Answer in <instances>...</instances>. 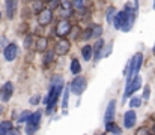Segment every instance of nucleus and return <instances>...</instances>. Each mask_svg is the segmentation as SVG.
I'll use <instances>...</instances> for the list:
<instances>
[{
    "instance_id": "10",
    "label": "nucleus",
    "mask_w": 155,
    "mask_h": 135,
    "mask_svg": "<svg viewBox=\"0 0 155 135\" xmlns=\"http://www.w3.org/2000/svg\"><path fill=\"white\" fill-rule=\"evenodd\" d=\"M12 93H14V86H12V83H11V81L5 83L3 87H2V92H0V98H2V101H3V102H8V101L11 99Z\"/></svg>"
},
{
    "instance_id": "38",
    "label": "nucleus",
    "mask_w": 155,
    "mask_h": 135,
    "mask_svg": "<svg viewBox=\"0 0 155 135\" xmlns=\"http://www.w3.org/2000/svg\"><path fill=\"white\" fill-rule=\"evenodd\" d=\"M8 135H20V131H18V129H12Z\"/></svg>"
},
{
    "instance_id": "16",
    "label": "nucleus",
    "mask_w": 155,
    "mask_h": 135,
    "mask_svg": "<svg viewBox=\"0 0 155 135\" xmlns=\"http://www.w3.org/2000/svg\"><path fill=\"white\" fill-rule=\"evenodd\" d=\"M47 47H48V39L47 38H38L36 39V45H35V48H36V51H39V53H42V51H45L47 50Z\"/></svg>"
},
{
    "instance_id": "26",
    "label": "nucleus",
    "mask_w": 155,
    "mask_h": 135,
    "mask_svg": "<svg viewBox=\"0 0 155 135\" xmlns=\"http://www.w3.org/2000/svg\"><path fill=\"white\" fill-rule=\"evenodd\" d=\"M53 60H54V53L53 51H47L45 56H44V65H50Z\"/></svg>"
},
{
    "instance_id": "20",
    "label": "nucleus",
    "mask_w": 155,
    "mask_h": 135,
    "mask_svg": "<svg viewBox=\"0 0 155 135\" xmlns=\"http://www.w3.org/2000/svg\"><path fill=\"white\" fill-rule=\"evenodd\" d=\"M124 18H125L124 11H122V12H117V15H116V18H114L113 26H114L116 29H122V26H124Z\"/></svg>"
},
{
    "instance_id": "1",
    "label": "nucleus",
    "mask_w": 155,
    "mask_h": 135,
    "mask_svg": "<svg viewBox=\"0 0 155 135\" xmlns=\"http://www.w3.org/2000/svg\"><path fill=\"white\" fill-rule=\"evenodd\" d=\"M63 80H62V77H59V75H54L51 78V83H50V92H48V96L45 98V105H47V110H45V113L47 114H51L53 110H54V105H56V102H57V99H59V96H60V93L63 92Z\"/></svg>"
},
{
    "instance_id": "8",
    "label": "nucleus",
    "mask_w": 155,
    "mask_h": 135,
    "mask_svg": "<svg viewBox=\"0 0 155 135\" xmlns=\"http://www.w3.org/2000/svg\"><path fill=\"white\" fill-rule=\"evenodd\" d=\"M53 20V11L50 8H45L42 12L38 14V23L39 26H48Z\"/></svg>"
},
{
    "instance_id": "13",
    "label": "nucleus",
    "mask_w": 155,
    "mask_h": 135,
    "mask_svg": "<svg viewBox=\"0 0 155 135\" xmlns=\"http://www.w3.org/2000/svg\"><path fill=\"white\" fill-rule=\"evenodd\" d=\"M114 113H116V102L114 101H110L108 105H107V110H105V123H111L113 119H114Z\"/></svg>"
},
{
    "instance_id": "27",
    "label": "nucleus",
    "mask_w": 155,
    "mask_h": 135,
    "mask_svg": "<svg viewBox=\"0 0 155 135\" xmlns=\"http://www.w3.org/2000/svg\"><path fill=\"white\" fill-rule=\"evenodd\" d=\"M142 105V99L140 98H131V101H130V107L131 108H137V107H140Z\"/></svg>"
},
{
    "instance_id": "44",
    "label": "nucleus",
    "mask_w": 155,
    "mask_h": 135,
    "mask_svg": "<svg viewBox=\"0 0 155 135\" xmlns=\"http://www.w3.org/2000/svg\"><path fill=\"white\" fill-rule=\"evenodd\" d=\"M0 18H2V14H0Z\"/></svg>"
},
{
    "instance_id": "5",
    "label": "nucleus",
    "mask_w": 155,
    "mask_h": 135,
    "mask_svg": "<svg viewBox=\"0 0 155 135\" xmlns=\"http://www.w3.org/2000/svg\"><path fill=\"white\" fill-rule=\"evenodd\" d=\"M86 87H87V81H86L84 77H75V78L72 80V83L69 84L71 93H74V95H77V96L83 95V92L86 90Z\"/></svg>"
},
{
    "instance_id": "3",
    "label": "nucleus",
    "mask_w": 155,
    "mask_h": 135,
    "mask_svg": "<svg viewBox=\"0 0 155 135\" xmlns=\"http://www.w3.org/2000/svg\"><path fill=\"white\" fill-rule=\"evenodd\" d=\"M124 14H125V18H124V26H122V30L124 32H130L134 26V21H136V14L137 11H134L133 6L127 5L125 9H124Z\"/></svg>"
},
{
    "instance_id": "22",
    "label": "nucleus",
    "mask_w": 155,
    "mask_h": 135,
    "mask_svg": "<svg viewBox=\"0 0 155 135\" xmlns=\"http://www.w3.org/2000/svg\"><path fill=\"white\" fill-rule=\"evenodd\" d=\"M80 71H81L80 62H78L77 59H74V60L71 62V72H72L74 75H78V74H80Z\"/></svg>"
},
{
    "instance_id": "32",
    "label": "nucleus",
    "mask_w": 155,
    "mask_h": 135,
    "mask_svg": "<svg viewBox=\"0 0 155 135\" xmlns=\"http://www.w3.org/2000/svg\"><path fill=\"white\" fill-rule=\"evenodd\" d=\"M39 101H41V95H36V96H32V98H30V104H32V105H38Z\"/></svg>"
},
{
    "instance_id": "15",
    "label": "nucleus",
    "mask_w": 155,
    "mask_h": 135,
    "mask_svg": "<svg viewBox=\"0 0 155 135\" xmlns=\"http://www.w3.org/2000/svg\"><path fill=\"white\" fill-rule=\"evenodd\" d=\"M6 3V15L9 20H12L15 17V12H17V0H5Z\"/></svg>"
},
{
    "instance_id": "2",
    "label": "nucleus",
    "mask_w": 155,
    "mask_h": 135,
    "mask_svg": "<svg viewBox=\"0 0 155 135\" xmlns=\"http://www.w3.org/2000/svg\"><path fill=\"white\" fill-rule=\"evenodd\" d=\"M142 62H143V56L140 53H137L131 60H130V74L127 75V84H130L136 77H139V71H140V66H142Z\"/></svg>"
},
{
    "instance_id": "46",
    "label": "nucleus",
    "mask_w": 155,
    "mask_h": 135,
    "mask_svg": "<svg viewBox=\"0 0 155 135\" xmlns=\"http://www.w3.org/2000/svg\"><path fill=\"white\" fill-rule=\"evenodd\" d=\"M101 135H104V134H101Z\"/></svg>"
},
{
    "instance_id": "19",
    "label": "nucleus",
    "mask_w": 155,
    "mask_h": 135,
    "mask_svg": "<svg viewBox=\"0 0 155 135\" xmlns=\"http://www.w3.org/2000/svg\"><path fill=\"white\" fill-rule=\"evenodd\" d=\"M12 129L14 128H12V123L9 120H5V122L0 123V135H8Z\"/></svg>"
},
{
    "instance_id": "31",
    "label": "nucleus",
    "mask_w": 155,
    "mask_h": 135,
    "mask_svg": "<svg viewBox=\"0 0 155 135\" xmlns=\"http://www.w3.org/2000/svg\"><path fill=\"white\" fill-rule=\"evenodd\" d=\"M92 36H94L92 29H86V30H84V33H83V39H89V38H92Z\"/></svg>"
},
{
    "instance_id": "24",
    "label": "nucleus",
    "mask_w": 155,
    "mask_h": 135,
    "mask_svg": "<svg viewBox=\"0 0 155 135\" xmlns=\"http://www.w3.org/2000/svg\"><path fill=\"white\" fill-rule=\"evenodd\" d=\"M116 15H117V12H116V9L114 8H108V11H107V23H114V18H116Z\"/></svg>"
},
{
    "instance_id": "35",
    "label": "nucleus",
    "mask_w": 155,
    "mask_h": 135,
    "mask_svg": "<svg viewBox=\"0 0 155 135\" xmlns=\"http://www.w3.org/2000/svg\"><path fill=\"white\" fill-rule=\"evenodd\" d=\"M149 96H151V87H149V86H146L145 90H143V98L148 101V99H149Z\"/></svg>"
},
{
    "instance_id": "30",
    "label": "nucleus",
    "mask_w": 155,
    "mask_h": 135,
    "mask_svg": "<svg viewBox=\"0 0 155 135\" xmlns=\"http://www.w3.org/2000/svg\"><path fill=\"white\" fill-rule=\"evenodd\" d=\"M92 32H94V38H100L101 36V33H103V27L101 26H94L92 27Z\"/></svg>"
},
{
    "instance_id": "34",
    "label": "nucleus",
    "mask_w": 155,
    "mask_h": 135,
    "mask_svg": "<svg viewBox=\"0 0 155 135\" xmlns=\"http://www.w3.org/2000/svg\"><path fill=\"white\" fill-rule=\"evenodd\" d=\"M111 50H113V47H111V44H108L107 47H105V50L103 51V54H101V56H103V57H107V56L111 53Z\"/></svg>"
},
{
    "instance_id": "29",
    "label": "nucleus",
    "mask_w": 155,
    "mask_h": 135,
    "mask_svg": "<svg viewBox=\"0 0 155 135\" xmlns=\"http://www.w3.org/2000/svg\"><path fill=\"white\" fill-rule=\"evenodd\" d=\"M33 9H35V12H42L45 8L42 6V2H39V0H35V3H33Z\"/></svg>"
},
{
    "instance_id": "23",
    "label": "nucleus",
    "mask_w": 155,
    "mask_h": 135,
    "mask_svg": "<svg viewBox=\"0 0 155 135\" xmlns=\"http://www.w3.org/2000/svg\"><path fill=\"white\" fill-rule=\"evenodd\" d=\"M105 129L108 131V132H113L114 135H119L120 134V129H119V126L116 125V123H105Z\"/></svg>"
},
{
    "instance_id": "12",
    "label": "nucleus",
    "mask_w": 155,
    "mask_h": 135,
    "mask_svg": "<svg viewBox=\"0 0 155 135\" xmlns=\"http://www.w3.org/2000/svg\"><path fill=\"white\" fill-rule=\"evenodd\" d=\"M17 54H18V48H17L15 44H9L6 48H5V53H3V56H5V59H6L8 62L15 60Z\"/></svg>"
},
{
    "instance_id": "25",
    "label": "nucleus",
    "mask_w": 155,
    "mask_h": 135,
    "mask_svg": "<svg viewBox=\"0 0 155 135\" xmlns=\"http://www.w3.org/2000/svg\"><path fill=\"white\" fill-rule=\"evenodd\" d=\"M68 99H69V90L65 89L63 90V99H62V107H63V110L68 108Z\"/></svg>"
},
{
    "instance_id": "7",
    "label": "nucleus",
    "mask_w": 155,
    "mask_h": 135,
    "mask_svg": "<svg viewBox=\"0 0 155 135\" xmlns=\"http://www.w3.org/2000/svg\"><path fill=\"white\" fill-rule=\"evenodd\" d=\"M59 9H60V15L63 17V20H66V18H68V17H71V15H72V12H74L72 0H62V2H60Z\"/></svg>"
},
{
    "instance_id": "33",
    "label": "nucleus",
    "mask_w": 155,
    "mask_h": 135,
    "mask_svg": "<svg viewBox=\"0 0 155 135\" xmlns=\"http://www.w3.org/2000/svg\"><path fill=\"white\" fill-rule=\"evenodd\" d=\"M32 42H33V39H32V36H27L26 39H24V48H32Z\"/></svg>"
},
{
    "instance_id": "21",
    "label": "nucleus",
    "mask_w": 155,
    "mask_h": 135,
    "mask_svg": "<svg viewBox=\"0 0 155 135\" xmlns=\"http://www.w3.org/2000/svg\"><path fill=\"white\" fill-rule=\"evenodd\" d=\"M72 8H74V11L83 12L86 9V3H84V0H72Z\"/></svg>"
},
{
    "instance_id": "42",
    "label": "nucleus",
    "mask_w": 155,
    "mask_h": 135,
    "mask_svg": "<svg viewBox=\"0 0 155 135\" xmlns=\"http://www.w3.org/2000/svg\"><path fill=\"white\" fill-rule=\"evenodd\" d=\"M154 53H155V45H154Z\"/></svg>"
},
{
    "instance_id": "41",
    "label": "nucleus",
    "mask_w": 155,
    "mask_h": 135,
    "mask_svg": "<svg viewBox=\"0 0 155 135\" xmlns=\"http://www.w3.org/2000/svg\"><path fill=\"white\" fill-rule=\"evenodd\" d=\"M154 9H155V0H154Z\"/></svg>"
},
{
    "instance_id": "11",
    "label": "nucleus",
    "mask_w": 155,
    "mask_h": 135,
    "mask_svg": "<svg viewBox=\"0 0 155 135\" xmlns=\"http://www.w3.org/2000/svg\"><path fill=\"white\" fill-rule=\"evenodd\" d=\"M136 120H137L136 111L130 110V111H127L125 116H124V126H125L127 129H130V128H133V126L136 125Z\"/></svg>"
},
{
    "instance_id": "14",
    "label": "nucleus",
    "mask_w": 155,
    "mask_h": 135,
    "mask_svg": "<svg viewBox=\"0 0 155 135\" xmlns=\"http://www.w3.org/2000/svg\"><path fill=\"white\" fill-rule=\"evenodd\" d=\"M69 48H71V44H69L66 39H62V41H59V42L56 44V54L65 56V54L69 51Z\"/></svg>"
},
{
    "instance_id": "4",
    "label": "nucleus",
    "mask_w": 155,
    "mask_h": 135,
    "mask_svg": "<svg viewBox=\"0 0 155 135\" xmlns=\"http://www.w3.org/2000/svg\"><path fill=\"white\" fill-rule=\"evenodd\" d=\"M41 117H42V113H41V111H35V113L32 114V117L29 119L27 126H26V134L33 135L36 131H38L39 123H41Z\"/></svg>"
},
{
    "instance_id": "45",
    "label": "nucleus",
    "mask_w": 155,
    "mask_h": 135,
    "mask_svg": "<svg viewBox=\"0 0 155 135\" xmlns=\"http://www.w3.org/2000/svg\"><path fill=\"white\" fill-rule=\"evenodd\" d=\"M111 135H114V134H111Z\"/></svg>"
},
{
    "instance_id": "17",
    "label": "nucleus",
    "mask_w": 155,
    "mask_h": 135,
    "mask_svg": "<svg viewBox=\"0 0 155 135\" xmlns=\"http://www.w3.org/2000/svg\"><path fill=\"white\" fill-rule=\"evenodd\" d=\"M81 54H83V59L87 62V60H91L92 57H94V48L91 47V45H84L83 48H81Z\"/></svg>"
},
{
    "instance_id": "36",
    "label": "nucleus",
    "mask_w": 155,
    "mask_h": 135,
    "mask_svg": "<svg viewBox=\"0 0 155 135\" xmlns=\"http://www.w3.org/2000/svg\"><path fill=\"white\" fill-rule=\"evenodd\" d=\"M136 135H149V131H148V128H140V129H137Z\"/></svg>"
},
{
    "instance_id": "43",
    "label": "nucleus",
    "mask_w": 155,
    "mask_h": 135,
    "mask_svg": "<svg viewBox=\"0 0 155 135\" xmlns=\"http://www.w3.org/2000/svg\"><path fill=\"white\" fill-rule=\"evenodd\" d=\"M154 132H155V126H154Z\"/></svg>"
},
{
    "instance_id": "28",
    "label": "nucleus",
    "mask_w": 155,
    "mask_h": 135,
    "mask_svg": "<svg viewBox=\"0 0 155 135\" xmlns=\"http://www.w3.org/2000/svg\"><path fill=\"white\" fill-rule=\"evenodd\" d=\"M30 117H32V113H30V111H23V113H21V116L18 117V122H26V120L29 122V119H30Z\"/></svg>"
},
{
    "instance_id": "9",
    "label": "nucleus",
    "mask_w": 155,
    "mask_h": 135,
    "mask_svg": "<svg viewBox=\"0 0 155 135\" xmlns=\"http://www.w3.org/2000/svg\"><path fill=\"white\" fill-rule=\"evenodd\" d=\"M140 86H142V78L140 77H136L130 84H127V89H125V93H124V99L128 98V96H131L134 92H137V90L140 89Z\"/></svg>"
},
{
    "instance_id": "40",
    "label": "nucleus",
    "mask_w": 155,
    "mask_h": 135,
    "mask_svg": "<svg viewBox=\"0 0 155 135\" xmlns=\"http://www.w3.org/2000/svg\"><path fill=\"white\" fill-rule=\"evenodd\" d=\"M2 111H3V108H2V107H0V113H2Z\"/></svg>"
},
{
    "instance_id": "37",
    "label": "nucleus",
    "mask_w": 155,
    "mask_h": 135,
    "mask_svg": "<svg viewBox=\"0 0 155 135\" xmlns=\"http://www.w3.org/2000/svg\"><path fill=\"white\" fill-rule=\"evenodd\" d=\"M0 47H2V48H3V47H5V48L8 47V44H6V38H0Z\"/></svg>"
},
{
    "instance_id": "18",
    "label": "nucleus",
    "mask_w": 155,
    "mask_h": 135,
    "mask_svg": "<svg viewBox=\"0 0 155 135\" xmlns=\"http://www.w3.org/2000/svg\"><path fill=\"white\" fill-rule=\"evenodd\" d=\"M103 47H104V41L103 39H98L97 44H95V48H94V51H95V54H94L95 56V60H100L103 57L101 56L103 54Z\"/></svg>"
},
{
    "instance_id": "39",
    "label": "nucleus",
    "mask_w": 155,
    "mask_h": 135,
    "mask_svg": "<svg viewBox=\"0 0 155 135\" xmlns=\"http://www.w3.org/2000/svg\"><path fill=\"white\" fill-rule=\"evenodd\" d=\"M44 2H48V3H51V2H54V0H44Z\"/></svg>"
},
{
    "instance_id": "6",
    "label": "nucleus",
    "mask_w": 155,
    "mask_h": 135,
    "mask_svg": "<svg viewBox=\"0 0 155 135\" xmlns=\"http://www.w3.org/2000/svg\"><path fill=\"white\" fill-rule=\"evenodd\" d=\"M71 30H72V26H71V23L68 20H60L57 23V26H56V35L60 36V38L68 36L71 33Z\"/></svg>"
}]
</instances>
